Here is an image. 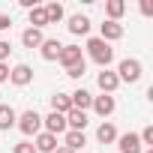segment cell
Instances as JSON below:
<instances>
[{"label": "cell", "instance_id": "obj_1", "mask_svg": "<svg viewBox=\"0 0 153 153\" xmlns=\"http://www.w3.org/2000/svg\"><path fill=\"white\" fill-rule=\"evenodd\" d=\"M87 54H90V60H96L102 69H108V63L114 60V48H111L108 42H102L99 36L87 39Z\"/></svg>", "mask_w": 153, "mask_h": 153}, {"label": "cell", "instance_id": "obj_2", "mask_svg": "<svg viewBox=\"0 0 153 153\" xmlns=\"http://www.w3.org/2000/svg\"><path fill=\"white\" fill-rule=\"evenodd\" d=\"M117 78L120 81H129V84H135L138 78H141V60H135V57H126V60H120V66H117Z\"/></svg>", "mask_w": 153, "mask_h": 153}, {"label": "cell", "instance_id": "obj_3", "mask_svg": "<svg viewBox=\"0 0 153 153\" xmlns=\"http://www.w3.org/2000/svg\"><path fill=\"white\" fill-rule=\"evenodd\" d=\"M15 123H18V129H21L24 135H39V129H42V117H39V111H33V108L24 111Z\"/></svg>", "mask_w": 153, "mask_h": 153}, {"label": "cell", "instance_id": "obj_4", "mask_svg": "<svg viewBox=\"0 0 153 153\" xmlns=\"http://www.w3.org/2000/svg\"><path fill=\"white\" fill-rule=\"evenodd\" d=\"M66 69H72V66H78V63H84V54H81V45H63L60 48V57H57Z\"/></svg>", "mask_w": 153, "mask_h": 153}, {"label": "cell", "instance_id": "obj_5", "mask_svg": "<svg viewBox=\"0 0 153 153\" xmlns=\"http://www.w3.org/2000/svg\"><path fill=\"white\" fill-rule=\"evenodd\" d=\"M99 39L102 42H117V39H123V24L120 21H105V24H99Z\"/></svg>", "mask_w": 153, "mask_h": 153}, {"label": "cell", "instance_id": "obj_6", "mask_svg": "<svg viewBox=\"0 0 153 153\" xmlns=\"http://www.w3.org/2000/svg\"><path fill=\"white\" fill-rule=\"evenodd\" d=\"M90 108H93V111H96L99 117H111V114H114V108H117V102H114V96L102 93V96H93Z\"/></svg>", "mask_w": 153, "mask_h": 153}, {"label": "cell", "instance_id": "obj_7", "mask_svg": "<svg viewBox=\"0 0 153 153\" xmlns=\"http://www.w3.org/2000/svg\"><path fill=\"white\" fill-rule=\"evenodd\" d=\"M9 81H12L15 87H27V84L33 81V69H30L27 63H18L15 69H9Z\"/></svg>", "mask_w": 153, "mask_h": 153}, {"label": "cell", "instance_id": "obj_8", "mask_svg": "<svg viewBox=\"0 0 153 153\" xmlns=\"http://www.w3.org/2000/svg\"><path fill=\"white\" fill-rule=\"evenodd\" d=\"M96 84H99V90H102V93H108V96H111V93H114V90L120 87V78H117L114 72H108V69H102V72L96 75Z\"/></svg>", "mask_w": 153, "mask_h": 153}, {"label": "cell", "instance_id": "obj_9", "mask_svg": "<svg viewBox=\"0 0 153 153\" xmlns=\"http://www.w3.org/2000/svg\"><path fill=\"white\" fill-rule=\"evenodd\" d=\"M42 126H45V132L60 135V132H66V117H63V114H57V111H51L48 117H42Z\"/></svg>", "mask_w": 153, "mask_h": 153}, {"label": "cell", "instance_id": "obj_10", "mask_svg": "<svg viewBox=\"0 0 153 153\" xmlns=\"http://www.w3.org/2000/svg\"><path fill=\"white\" fill-rule=\"evenodd\" d=\"M117 147H120V153H141V138L135 132L117 135Z\"/></svg>", "mask_w": 153, "mask_h": 153}, {"label": "cell", "instance_id": "obj_11", "mask_svg": "<svg viewBox=\"0 0 153 153\" xmlns=\"http://www.w3.org/2000/svg\"><path fill=\"white\" fill-rule=\"evenodd\" d=\"M69 33H72V36H87V33H90V18L81 15V12L72 15V18H69Z\"/></svg>", "mask_w": 153, "mask_h": 153}, {"label": "cell", "instance_id": "obj_12", "mask_svg": "<svg viewBox=\"0 0 153 153\" xmlns=\"http://www.w3.org/2000/svg\"><path fill=\"white\" fill-rule=\"evenodd\" d=\"M69 99H72V108H75V111H87L90 102H93V93L84 90V87H78L75 93H69Z\"/></svg>", "mask_w": 153, "mask_h": 153}, {"label": "cell", "instance_id": "obj_13", "mask_svg": "<svg viewBox=\"0 0 153 153\" xmlns=\"http://www.w3.org/2000/svg\"><path fill=\"white\" fill-rule=\"evenodd\" d=\"M84 126H87V111H69L66 114V129H72V132H84Z\"/></svg>", "mask_w": 153, "mask_h": 153}, {"label": "cell", "instance_id": "obj_14", "mask_svg": "<svg viewBox=\"0 0 153 153\" xmlns=\"http://www.w3.org/2000/svg\"><path fill=\"white\" fill-rule=\"evenodd\" d=\"M60 48H63V42H57V39H45L42 45H39V54H42V60H57L60 57Z\"/></svg>", "mask_w": 153, "mask_h": 153}, {"label": "cell", "instance_id": "obj_15", "mask_svg": "<svg viewBox=\"0 0 153 153\" xmlns=\"http://www.w3.org/2000/svg\"><path fill=\"white\" fill-rule=\"evenodd\" d=\"M33 147H36L39 153H54V150H57V135H51V132H39Z\"/></svg>", "mask_w": 153, "mask_h": 153}, {"label": "cell", "instance_id": "obj_16", "mask_svg": "<svg viewBox=\"0 0 153 153\" xmlns=\"http://www.w3.org/2000/svg\"><path fill=\"white\" fill-rule=\"evenodd\" d=\"M51 111H57V114H69L72 111V99H69V93H54L51 96Z\"/></svg>", "mask_w": 153, "mask_h": 153}, {"label": "cell", "instance_id": "obj_17", "mask_svg": "<svg viewBox=\"0 0 153 153\" xmlns=\"http://www.w3.org/2000/svg\"><path fill=\"white\" fill-rule=\"evenodd\" d=\"M21 42H24V48H39V45L45 42V36H42V30H36V27H27V30L21 33Z\"/></svg>", "mask_w": 153, "mask_h": 153}, {"label": "cell", "instance_id": "obj_18", "mask_svg": "<svg viewBox=\"0 0 153 153\" xmlns=\"http://www.w3.org/2000/svg\"><path fill=\"white\" fill-rule=\"evenodd\" d=\"M96 141H99V144H111V141H117V129H114V123H99V129H96Z\"/></svg>", "mask_w": 153, "mask_h": 153}, {"label": "cell", "instance_id": "obj_19", "mask_svg": "<svg viewBox=\"0 0 153 153\" xmlns=\"http://www.w3.org/2000/svg\"><path fill=\"white\" fill-rule=\"evenodd\" d=\"M15 120H18V114H15V108L12 105H0V129H12L15 126Z\"/></svg>", "mask_w": 153, "mask_h": 153}, {"label": "cell", "instance_id": "obj_20", "mask_svg": "<svg viewBox=\"0 0 153 153\" xmlns=\"http://www.w3.org/2000/svg\"><path fill=\"white\" fill-rule=\"evenodd\" d=\"M84 144H87L84 132H72V129H66V144H63V147H69V150L75 153V150H81Z\"/></svg>", "mask_w": 153, "mask_h": 153}, {"label": "cell", "instance_id": "obj_21", "mask_svg": "<svg viewBox=\"0 0 153 153\" xmlns=\"http://www.w3.org/2000/svg\"><path fill=\"white\" fill-rule=\"evenodd\" d=\"M105 12H108V21H120V15L126 12V3H123V0H108Z\"/></svg>", "mask_w": 153, "mask_h": 153}, {"label": "cell", "instance_id": "obj_22", "mask_svg": "<svg viewBox=\"0 0 153 153\" xmlns=\"http://www.w3.org/2000/svg\"><path fill=\"white\" fill-rule=\"evenodd\" d=\"M45 24H48V15H45V6H33V9H30V27L42 30Z\"/></svg>", "mask_w": 153, "mask_h": 153}, {"label": "cell", "instance_id": "obj_23", "mask_svg": "<svg viewBox=\"0 0 153 153\" xmlns=\"http://www.w3.org/2000/svg\"><path fill=\"white\" fill-rule=\"evenodd\" d=\"M45 15H48V24H57V21L63 18V6H60V3H48V6H45Z\"/></svg>", "mask_w": 153, "mask_h": 153}, {"label": "cell", "instance_id": "obj_24", "mask_svg": "<svg viewBox=\"0 0 153 153\" xmlns=\"http://www.w3.org/2000/svg\"><path fill=\"white\" fill-rule=\"evenodd\" d=\"M138 138H141V144H147V147H150V150H153V126H144V129H141V135H138Z\"/></svg>", "mask_w": 153, "mask_h": 153}, {"label": "cell", "instance_id": "obj_25", "mask_svg": "<svg viewBox=\"0 0 153 153\" xmlns=\"http://www.w3.org/2000/svg\"><path fill=\"white\" fill-rule=\"evenodd\" d=\"M84 72H87V63H78V66L66 69V75H69V78H84Z\"/></svg>", "mask_w": 153, "mask_h": 153}, {"label": "cell", "instance_id": "obj_26", "mask_svg": "<svg viewBox=\"0 0 153 153\" xmlns=\"http://www.w3.org/2000/svg\"><path fill=\"white\" fill-rule=\"evenodd\" d=\"M12 153H36V147H33V141H21L12 147Z\"/></svg>", "mask_w": 153, "mask_h": 153}, {"label": "cell", "instance_id": "obj_27", "mask_svg": "<svg viewBox=\"0 0 153 153\" xmlns=\"http://www.w3.org/2000/svg\"><path fill=\"white\" fill-rule=\"evenodd\" d=\"M12 54V45L6 42V39H0V63H6V57Z\"/></svg>", "mask_w": 153, "mask_h": 153}, {"label": "cell", "instance_id": "obj_28", "mask_svg": "<svg viewBox=\"0 0 153 153\" xmlns=\"http://www.w3.org/2000/svg\"><path fill=\"white\" fill-rule=\"evenodd\" d=\"M141 15H153V3H150V0H141Z\"/></svg>", "mask_w": 153, "mask_h": 153}, {"label": "cell", "instance_id": "obj_29", "mask_svg": "<svg viewBox=\"0 0 153 153\" xmlns=\"http://www.w3.org/2000/svg\"><path fill=\"white\" fill-rule=\"evenodd\" d=\"M9 27H12V18L0 12V30H9Z\"/></svg>", "mask_w": 153, "mask_h": 153}, {"label": "cell", "instance_id": "obj_30", "mask_svg": "<svg viewBox=\"0 0 153 153\" xmlns=\"http://www.w3.org/2000/svg\"><path fill=\"white\" fill-rule=\"evenodd\" d=\"M3 81H9V66L0 63V84H3Z\"/></svg>", "mask_w": 153, "mask_h": 153}, {"label": "cell", "instance_id": "obj_31", "mask_svg": "<svg viewBox=\"0 0 153 153\" xmlns=\"http://www.w3.org/2000/svg\"><path fill=\"white\" fill-rule=\"evenodd\" d=\"M54 153H72V150H69V147H57Z\"/></svg>", "mask_w": 153, "mask_h": 153}, {"label": "cell", "instance_id": "obj_32", "mask_svg": "<svg viewBox=\"0 0 153 153\" xmlns=\"http://www.w3.org/2000/svg\"><path fill=\"white\" fill-rule=\"evenodd\" d=\"M141 153H153V150H141Z\"/></svg>", "mask_w": 153, "mask_h": 153}]
</instances>
